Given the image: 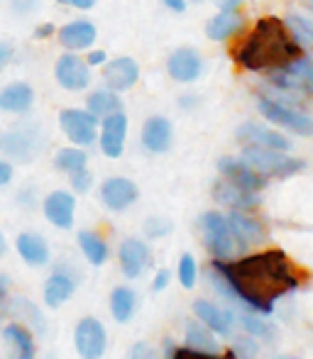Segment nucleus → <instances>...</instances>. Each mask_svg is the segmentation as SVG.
<instances>
[{"label": "nucleus", "mask_w": 313, "mask_h": 359, "mask_svg": "<svg viewBox=\"0 0 313 359\" xmlns=\"http://www.w3.org/2000/svg\"><path fill=\"white\" fill-rule=\"evenodd\" d=\"M242 27V18L237 10H220L215 18L208 20V25H206V37L213 39V42H225V39H230L237 29Z\"/></svg>", "instance_id": "obj_29"}, {"label": "nucleus", "mask_w": 313, "mask_h": 359, "mask_svg": "<svg viewBox=\"0 0 313 359\" xmlns=\"http://www.w3.org/2000/svg\"><path fill=\"white\" fill-rule=\"evenodd\" d=\"M74 347L81 359H100L108 350V332L98 318H81L74 327Z\"/></svg>", "instance_id": "obj_8"}, {"label": "nucleus", "mask_w": 313, "mask_h": 359, "mask_svg": "<svg viewBox=\"0 0 313 359\" xmlns=\"http://www.w3.org/2000/svg\"><path fill=\"white\" fill-rule=\"evenodd\" d=\"M81 252L84 257L88 259L91 266H103L108 262V242L93 230H81L79 237H76Z\"/></svg>", "instance_id": "obj_31"}, {"label": "nucleus", "mask_w": 313, "mask_h": 359, "mask_svg": "<svg viewBox=\"0 0 313 359\" xmlns=\"http://www.w3.org/2000/svg\"><path fill=\"white\" fill-rule=\"evenodd\" d=\"M15 59V47L10 42H0V72L8 69V64Z\"/></svg>", "instance_id": "obj_41"}, {"label": "nucleus", "mask_w": 313, "mask_h": 359, "mask_svg": "<svg viewBox=\"0 0 313 359\" xmlns=\"http://www.w3.org/2000/svg\"><path fill=\"white\" fill-rule=\"evenodd\" d=\"M242 0H218V5L223 10H237V5H240Z\"/></svg>", "instance_id": "obj_47"}, {"label": "nucleus", "mask_w": 313, "mask_h": 359, "mask_svg": "<svg viewBox=\"0 0 313 359\" xmlns=\"http://www.w3.org/2000/svg\"><path fill=\"white\" fill-rule=\"evenodd\" d=\"M211 281L225 298L262 316H269L274 303L301 284L299 269L281 250L255 252L235 262L215 259Z\"/></svg>", "instance_id": "obj_1"}, {"label": "nucleus", "mask_w": 313, "mask_h": 359, "mask_svg": "<svg viewBox=\"0 0 313 359\" xmlns=\"http://www.w3.org/2000/svg\"><path fill=\"white\" fill-rule=\"evenodd\" d=\"M218 171L225 181H230L233 186L242 191L257 194L267 186V176H262L260 171H255L245 159H235V156H220L218 159Z\"/></svg>", "instance_id": "obj_13"}, {"label": "nucleus", "mask_w": 313, "mask_h": 359, "mask_svg": "<svg viewBox=\"0 0 313 359\" xmlns=\"http://www.w3.org/2000/svg\"><path fill=\"white\" fill-rule=\"evenodd\" d=\"M304 5H306L309 10H313V0H304Z\"/></svg>", "instance_id": "obj_50"}, {"label": "nucleus", "mask_w": 313, "mask_h": 359, "mask_svg": "<svg viewBox=\"0 0 313 359\" xmlns=\"http://www.w3.org/2000/svg\"><path fill=\"white\" fill-rule=\"evenodd\" d=\"M118 262L123 276L140 279L152 264V250L147 247V242L138 240V237H125L118 247Z\"/></svg>", "instance_id": "obj_11"}, {"label": "nucleus", "mask_w": 313, "mask_h": 359, "mask_svg": "<svg viewBox=\"0 0 313 359\" xmlns=\"http://www.w3.org/2000/svg\"><path fill=\"white\" fill-rule=\"evenodd\" d=\"M15 247H18V255L22 257L25 264L44 266L49 262V245L37 232H20L18 240H15Z\"/></svg>", "instance_id": "obj_24"}, {"label": "nucleus", "mask_w": 313, "mask_h": 359, "mask_svg": "<svg viewBox=\"0 0 313 359\" xmlns=\"http://www.w3.org/2000/svg\"><path fill=\"white\" fill-rule=\"evenodd\" d=\"M72 186H74V191H76V194H86V191L93 186V176H91V171L88 169L74 171V174H72Z\"/></svg>", "instance_id": "obj_37"}, {"label": "nucleus", "mask_w": 313, "mask_h": 359, "mask_svg": "<svg viewBox=\"0 0 313 359\" xmlns=\"http://www.w3.org/2000/svg\"><path fill=\"white\" fill-rule=\"evenodd\" d=\"M62 5H69V8H79V10H91L98 0H57Z\"/></svg>", "instance_id": "obj_44"}, {"label": "nucleus", "mask_w": 313, "mask_h": 359, "mask_svg": "<svg viewBox=\"0 0 313 359\" xmlns=\"http://www.w3.org/2000/svg\"><path fill=\"white\" fill-rule=\"evenodd\" d=\"M161 3L169 10H174V13H184L186 10V0H161Z\"/></svg>", "instance_id": "obj_45"}, {"label": "nucleus", "mask_w": 313, "mask_h": 359, "mask_svg": "<svg viewBox=\"0 0 313 359\" xmlns=\"http://www.w3.org/2000/svg\"><path fill=\"white\" fill-rule=\"evenodd\" d=\"M59 44L69 52H84V49H91L98 37V29L91 20H72L67 22L62 29L57 32Z\"/></svg>", "instance_id": "obj_20"}, {"label": "nucleus", "mask_w": 313, "mask_h": 359, "mask_svg": "<svg viewBox=\"0 0 313 359\" xmlns=\"http://www.w3.org/2000/svg\"><path fill=\"white\" fill-rule=\"evenodd\" d=\"M269 83L277 86L279 90H284V93L296 95V98L313 95V59H306L301 54V57H296L286 67L272 72Z\"/></svg>", "instance_id": "obj_6"}, {"label": "nucleus", "mask_w": 313, "mask_h": 359, "mask_svg": "<svg viewBox=\"0 0 313 359\" xmlns=\"http://www.w3.org/2000/svg\"><path fill=\"white\" fill-rule=\"evenodd\" d=\"M140 79V67L133 57H115L110 62L103 64V81L108 83V88L118 90H130Z\"/></svg>", "instance_id": "obj_17"}, {"label": "nucleus", "mask_w": 313, "mask_h": 359, "mask_svg": "<svg viewBox=\"0 0 313 359\" xmlns=\"http://www.w3.org/2000/svg\"><path fill=\"white\" fill-rule=\"evenodd\" d=\"M184 342L186 347L191 350H199V352H218V342H215V332L208 330L204 323H189L184 332Z\"/></svg>", "instance_id": "obj_32"}, {"label": "nucleus", "mask_w": 313, "mask_h": 359, "mask_svg": "<svg viewBox=\"0 0 313 359\" xmlns=\"http://www.w3.org/2000/svg\"><path fill=\"white\" fill-rule=\"evenodd\" d=\"M42 135L37 128H13L8 133L0 135V151H3L8 159L15 161H32L34 156L42 151Z\"/></svg>", "instance_id": "obj_7"}, {"label": "nucleus", "mask_w": 313, "mask_h": 359, "mask_svg": "<svg viewBox=\"0 0 313 359\" xmlns=\"http://www.w3.org/2000/svg\"><path fill=\"white\" fill-rule=\"evenodd\" d=\"M257 110L272 125H279V128L289 130V133L299 135V137H313V118L301 108H294V105L279 103V100L262 95L260 103H257Z\"/></svg>", "instance_id": "obj_5"}, {"label": "nucleus", "mask_w": 313, "mask_h": 359, "mask_svg": "<svg viewBox=\"0 0 313 359\" xmlns=\"http://www.w3.org/2000/svg\"><path fill=\"white\" fill-rule=\"evenodd\" d=\"M228 222H230V227H233V235L237 237L242 250H245L247 245H257V242H262L267 237L262 222H257L255 217H250L245 210H230Z\"/></svg>", "instance_id": "obj_26"}, {"label": "nucleus", "mask_w": 313, "mask_h": 359, "mask_svg": "<svg viewBox=\"0 0 313 359\" xmlns=\"http://www.w3.org/2000/svg\"><path fill=\"white\" fill-rule=\"evenodd\" d=\"M125 142H128V115L123 110L108 115L100 120V135L98 144L108 159H120L125 151Z\"/></svg>", "instance_id": "obj_14"}, {"label": "nucleus", "mask_w": 313, "mask_h": 359, "mask_svg": "<svg viewBox=\"0 0 313 359\" xmlns=\"http://www.w3.org/2000/svg\"><path fill=\"white\" fill-rule=\"evenodd\" d=\"M128 357L130 359H159L156 357V350L149 342H135V345L130 347Z\"/></svg>", "instance_id": "obj_38"}, {"label": "nucleus", "mask_w": 313, "mask_h": 359, "mask_svg": "<svg viewBox=\"0 0 313 359\" xmlns=\"http://www.w3.org/2000/svg\"><path fill=\"white\" fill-rule=\"evenodd\" d=\"M171 232V222L166 217H149L145 222V235L152 237V240H159V237H166Z\"/></svg>", "instance_id": "obj_36"}, {"label": "nucleus", "mask_w": 313, "mask_h": 359, "mask_svg": "<svg viewBox=\"0 0 313 359\" xmlns=\"http://www.w3.org/2000/svg\"><path fill=\"white\" fill-rule=\"evenodd\" d=\"M135 311H138V293L130 286H115L110 291V316L118 325L133 320Z\"/></svg>", "instance_id": "obj_27"}, {"label": "nucleus", "mask_w": 313, "mask_h": 359, "mask_svg": "<svg viewBox=\"0 0 313 359\" xmlns=\"http://www.w3.org/2000/svg\"><path fill=\"white\" fill-rule=\"evenodd\" d=\"M44 217L59 230H72L76 217V196L69 191H52L42 203Z\"/></svg>", "instance_id": "obj_15"}, {"label": "nucleus", "mask_w": 313, "mask_h": 359, "mask_svg": "<svg viewBox=\"0 0 313 359\" xmlns=\"http://www.w3.org/2000/svg\"><path fill=\"white\" fill-rule=\"evenodd\" d=\"M194 3H199V0H194Z\"/></svg>", "instance_id": "obj_51"}, {"label": "nucleus", "mask_w": 313, "mask_h": 359, "mask_svg": "<svg viewBox=\"0 0 313 359\" xmlns=\"http://www.w3.org/2000/svg\"><path fill=\"white\" fill-rule=\"evenodd\" d=\"M196 276H199V269H196V259L191 255H181L179 264H176V279L184 288H194L196 286Z\"/></svg>", "instance_id": "obj_34"}, {"label": "nucleus", "mask_w": 313, "mask_h": 359, "mask_svg": "<svg viewBox=\"0 0 313 359\" xmlns=\"http://www.w3.org/2000/svg\"><path fill=\"white\" fill-rule=\"evenodd\" d=\"M5 250H8V242H5L3 232H0V257H3V255H5Z\"/></svg>", "instance_id": "obj_49"}, {"label": "nucleus", "mask_w": 313, "mask_h": 359, "mask_svg": "<svg viewBox=\"0 0 313 359\" xmlns=\"http://www.w3.org/2000/svg\"><path fill=\"white\" fill-rule=\"evenodd\" d=\"M169 281H171V271L169 269H159L154 274V279H152V291H164L166 286H169Z\"/></svg>", "instance_id": "obj_40"}, {"label": "nucleus", "mask_w": 313, "mask_h": 359, "mask_svg": "<svg viewBox=\"0 0 313 359\" xmlns=\"http://www.w3.org/2000/svg\"><path fill=\"white\" fill-rule=\"evenodd\" d=\"M171 142H174V130H171V123L164 115H152V118L145 120L142 147L149 154H164V151L171 149Z\"/></svg>", "instance_id": "obj_19"}, {"label": "nucleus", "mask_w": 313, "mask_h": 359, "mask_svg": "<svg viewBox=\"0 0 313 359\" xmlns=\"http://www.w3.org/2000/svg\"><path fill=\"white\" fill-rule=\"evenodd\" d=\"M199 227H201V237H204L206 250H208L215 259L228 262L230 257H235L237 250H242L237 237L233 235L228 215L218 213V210H208V213L201 215Z\"/></svg>", "instance_id": "obj_3"}, {"label": "nucleus", "mask_w": 313, "mask_h": 359, "mask_svg": "<svg viewBox=\"0 0 313 359\" xmlns=\"http://www.w3.org/2000/svg\"><path fill=\"white\" fill-rule=\"evenodd\" d=\"M52 32H54L52 25H42V27L34 29V39H44V37H49V34H52Z\"/></svg>", "instance_id": "obj_46"}, {"label": "nucleus", "mask_w": 313, "mask_h": 359, "mask_svg": "<svg viewBox=\"0 0 313 359\" xmlns=\"http://www.w3.org/2000/svg\"><path fill=\"white\" fill-rule=\"evenodd\" d=\"M54 166H57L59 171H64V174L72 176L74 171L88 166V154L84 151V147H76V144L64 147V149H59L57 156H54Z\"/></svg>", "instance_id": "obj_33"}, {"label": "nucleus", "mask_w": 313, "mask_h": 359, "mask_svg": "<svg viewBox=\"0 0 313 359\" xmlns=\"http://www.w3.org/2000/svg\"><path fill=\"white\" fill-rule=\"evenodd\" d=\"M86 110L93 113L98 120H103V118H108V115L123 110V100H120L118 90L100 88V90H93V93L88 95V100H86Z\"/></svg>", "instance_id": "obj_30"}, {"label": "nucleus", "mask_w": 313, "mask_h": 359, "mask_svg": "<svg viewBox=\"0 0 313 359\" xmlns=\"http://www.w3.org/2000/svg\"><path fill=\"white\" fill-rule=\"evenodd\" d=\"M34 105V88L25 81H13L0 88V110L10 115H25Z\"/></svg>", "instance_id": "obj_22"}, {"label": "nucleus", "mask_w": 313, "mask_h": 359, "mask_svg": "<svg viewBox=\"0 0 313 359\" xmlns=\"http://www.w3.org/2000/svg\"><path fill=\"white\" fill-rule=\"evenodd\" d=\"M86 62H88V67H103V64L108 62V54H105L103 49H98V52H91Z\"/></svg>", "instance_id": "obj_43"}, {"label": "nucleus", "mask_w": 313, "mask_h": 359, "mask_svg": "<svg viewBox=\"0 0 313 359\" xmlns=\"http://www.w3.org/2000/svg\"><path fill=\"white\" fill-rule=\"evenodd\" d=\"M247 164L255 171H260L267 179H286V176H294L304 169V161L294 159L286 151H277V149H267V147H255V144H245L242 156Z\"/></svg>", "instance_id": "obj_4"}, {"label": "nucleus", "mask_w": 313, "mask_h": 359, "mask_svg": "<svg viewBox=\"0 0 313 359\" xmlns=\"http://www.w3.org/2000/svg\"><path fill=\"white\" fill-rule=\"evenodd\" d=\"M237 140L242 144H255V147H267V149H277V151H289L291 142L284 137L281 133H274L272 128L260 123H245L237 128Z\"/></svg>", "instance_id": "obj_18"}, {"label": "nucleus", "mask_w": 313, "mask_h": 359, "mask_svg": "<svg viewBox=\"0 0 313 359\" xmlns=\"http://www.w3.org/2000/svg\"><path fill=\"white\" fill-rule=\"evenodd\" d=\"M15 15H32L39 8V0H10Z\"/></svg>", "instance_id": "obj_39"}, {"label": "nucleus", "mask_w": 313, "mask_h": 359, "mask_svg": "<svg viewBox=\"0 0 313 359\" xmlns=\"http://www.w3.org/2000/svg\"><path fill=\"white\" fill-rule=\"evenodd\" d=\"M213 198L230 210H252L257 205V194L237 189V186H233L225 179H220L213 184Z\"/></svg>", "instance_id": "obj_25"}, {"label": "nucleus", "mask_w": 313, "mask_h": 359, "mask_svg": "<svg viewBox=\"0 0 313 359\" xmlns=\"http://www.w3.org/2000/svg\"><path fill=\"white\" fill-rule=\"evenodd\" d=\"M13 181V164L0 159V186H8Z\"/></svg>", "instance_id": "obj_42"}, {"label": "nucleus", "mask_w": 313, "mask_h": 359, "mask_svg": "<svg viewBox=\"0 0 313 359\" xmlns=\"http://www.w3.org/2000/svg\"><path fill=\"white\" fill-rule=\"evenodd\" d=\"M5 298H8V291H5V284H3V279H0V313H3Z\"/></svg>", "instance_id": "obj_48"}, {"label": "nucleus", "mask_w": 313, "mask_h": 359, "mask_svg": "<svg viewBox=\"0 0 313 359\" xmlns=\"http://www.w3.org/2000/svg\"><path fill=\"white\" fill-rule=\"evenodd\" d=\"M171 359H237L235 352H228V355H218V352H199L191 350V347H179V350L171 355Z\"/></svg>", "instance_id": "obj_35"}, {"label": "nucleus", "mask_w": 313, "mask_h": 359, "mask_svg": "<svg viewBox=\"0 0 313 359\" xmlns=\"http://www.w3.org/2000/svg\"><path fill=\"white\" fill-rule=\"evenodd\" d=\"M3 337L10 345V350H13V359H34V355H37V347H34L32 335H29L27 327L20 325V323L5 325Z\"/></svg>", "instance_id": "obj_28"}, {"label": "nucleus", "mask_w": 313, "mask_h": 359, "mask_svg": "<svg viewBox=\"0 0 313 359\" xmlns=\"http://www.w3.org/2000/svg\"><path fill=\"white\" fill-rule=\"evenodd\" d=\"M140 198V189L135 181L125 176H110L100 184V203L113 213H123L130 205H135Z\"/></svg>", "instance_id": "obj_12"}, {"label": "nucleus", "mask_w": 313, "mask_h": 359, "mask_svg": "<svg viewBox=\"0 0 313 359\" xmlns=\"http://www.w3.org/2000/svg\"><path fill=\"white\" fill-rule=\"evenodd\" d=\"M54 79H57V83L62 86L64 90L79 93V90L88 88L91 67L86 59L79 57V52H67L57 59V64H54Z\"/></svg>", "instance_id": "obj_10"}, {"label": "nucleus", "mask_w": 313, "mask_h": 359, "mask_svg": "<svg viewBox=\"0 0 313 359\" xmlns=\"http://www.w3.org/2000/svg\"><path fill=\"white\" fill-rule=\"evenodd\" d=\"M166 72L176 83H194L196 79L204 72V62H201V54L191 47H179L169 54L166 59Z\"/></svg>", "instance_id": "obj_16"}, {"label": "nucleus", "mask_w": 313, "mask_h": 359, "mask_svg": "<svg viewBox=\"0 0 313 359\" xmlns=\"http://www.w3.org/2000/svg\"><path fill=\"white\" fill-rule=\"evenodd\" d=\"M76 291V279L72 276V271L57 269L47 281H44V306L59 308L69 301Z\"/></svg>", "instance_id": "obj_23"}, {"label": "nucleus", "mask_w": 313, "mask_h": 359, "mask_svg": "<svg viewBox=\"0 0 313 359\" xmlns=\"http://www.w3.org/2000/svg\"><path fill=\"white\" fill-rule=\"evenodd\" d=\"M194 313H196V318H199L208 330H213L218 337L233 335V325H235L233 313L225 311L223 306H215V303L201 298V301H194Z\"/></svg>", "instance_id": "obj_21"}, {"label": "nucleus", "mask_w": 313, "mask_h": 359, "mask_svg": "<svg viewBox=\"0 0 313 359\" xmlns=\"http://www.w3.org/2000/svg\"><path fill=\"white\" fill-rule=\"evenodd\" d=\"M59 125L64 135L72 140L76 147H88L98 140V118L88 110L81 108H67L59 113Z\"/></svg>", "instance_id": "obj_9"}, {"label": "nucleus", "mask_w": 313, "mask_h": 359, "mask_svg": "<svg viewBox=\"0 0 313 359\" xmlns=\"http://www.w3.org/2000/svg\"><path fill=\"white\" fill-rule=\"evenodd\" d=\"M296 57H301V44L279 18L257 20L255 29L233 52V59L247 72H277Z\"/></svg>", "instance_id": "obj_2"}]
</instances>
